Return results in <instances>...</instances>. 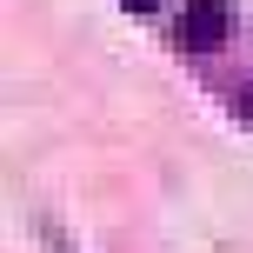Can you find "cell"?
<instances>
[{
	"instance_id": "cell-4",
	"label": "cell",
	"mask_w": 253,
	"mask_h": 253,
	"mask_svg": "<svg viewBox=\"0 0 253 253\" xmlns=\"http://www.w3.org/2000/svg\"><path fill=\"white\" fill-rule=\"evenodd\" d=\"M120 7H126V13H153L160 0H120Z\"/></svg>"
},
{
	"instance_id": "cell-3",
	"label": "cell",
	"mask_w": 253,
	"mask_h": 253,
	"mask_svg": "<svg viewBox=\"0 0 253 253\" xmlns=\"http://www.w3.org/2000/svg\"><path fill=\"white\" fill-rule=\"evenodd\" d=\"M40 240H47V253H67V240H60V233L47 227V220H40Z\"/></svg>"
},
{
	"instance_id": "cell-1",
	"label": "cell",
	"mask_w": 253,
	"mask_h": 253,
	"mask_svg": "<svg viewBox=\"0 0 253 253\" xmlns=\"http://www.w3.org/2000/svg\"><path fill=\"white\" fill-rule=\"evenodd\" d=\"M227 27H233L227 0H187L180 20H173V47L180 53H213V47H227Z\"/></svg>"
},
{
	"instance_id": "cell-2",
	"label": "cell",
	"mask_w": 253,
	"mask_h": 253,
	"mask_svg": "<svg viewBox=\"0 0 253 253\" xmlns=\"http://www.w3.org/2000/svg\"><path fill=\"white\" fill-rule=\"evenodd\" d=\"M227 114L240 120V126H253V80H247V87H233V93H227Z\"/></svg>"
}]
</instances>
